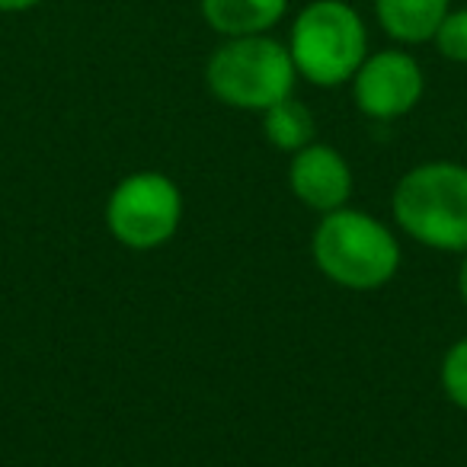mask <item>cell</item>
I'll return each mask as SVG.
<instances>
[{"instance_id": "6da1fadb", "label": "cell", "mask_w": 467, "mask_h": 467, "mask_svg": "<svg viewBox=\"0 0 467 467\" xmlns=\"http://www.w3.org/2000/svg\"><path fill=\"white\" fill-rule=\"evenodd\" d=\"M390 212L420 247L467 254V167L458 161H426L407 170L390 195Z\"/></svg>"}, {"instance_id": "7a4b0ae2", "label": "cell", "mask_w": 467, "mask_h": 467, "mask_svg": "<svg viewBox=\"0 0 467 467\" xmlns=\"http://www.w3.org/2000/svg\"><path fill=\"white\" fill-rule=\"evenodd\" d=\"M311 254L320 273L349 292H375L400 269V244L394 231L375 214L349 205L320 214Z\"/></svg>"}, {"instance_id": "3957f363", "label": "cell", "mask_w": 467, "mask_h": 467, "mask_svg": "<svg viewBox=\"0 0 467 467\" xmlns=\"http://www.w3.org/2000/svg\"><path fill=\"white\" fill-rule=\"evenodd\" d=\"M205 84L212 97L231 109L266 112L279 99L295 97L298 71L285 42L269 33L234 36L208 55Z\"/></svg>"}, {"instance_id": "277c9868", "label": "cell", "mask_w": 467, "mask_h": 467, "mask_svg": "<svg viewBox=\"0 0 467 467\" xmlns=\"http://www.w3.org/2000/svg\"><path fill=\"white\" fill-rule=\"evenodd\" d=\"M285 46L298 78L314 87H339L368 58V29L346 0H311L295 16Z\"/></svg>"}, {"instance_id": "5b68a950", "label": "cell", "mask_w": 467, "mask_h": 467, "mask_svg": "<svg viewBox=\"0 0 467 467\" xmlns=\"http://www.w3.org/2000/svg\"><path fill=\"white\" fill-rule=\"evenodd\" d=\"M182 224V192L170 176L138 170L116 182L106 202V227L122 247L148 254L176 237Z\"/></svg>"}, {"instance_id": "8992f818", "label": "cell", "mask_w": 467, "mask_h": 467, "mask_svg": "<svg viewBox=\"0 0 467 467\" xmlns=\"http://www.w3.org/2000/svg\"><path fill=\"white\" fill-rule=\"evenodd\" d=\"M352 84V99L358 112L375 122H394L407 112L416 109L426 90V74L420 61L403 48H384V52H368L362 67L356 71Z\"/></svg>"}, {"instance_id": "52a82bcc", "label": "cell", "mask_w": 467, "mask_h": 467, "mask_svg": "<svg viewBox=\"0 0 467 467\" xmlns=\"http://www.w3.org/2000/svg\"><path fill=\"white\" fill-rule=\"evenodd\" d=\"M288 186L295 199L311 212H337L352 195V170L346 157L330 144H307L288 163Z\"/></svg>"}, {"instance_id": "ba28073f", "label": "cell", "mask_w": 467, "mask_h": 467, "mask_svg": "<svg viewBox=\"0 0 467 467\" xmlns=\"http://www.w3.org/2000/svg\"><path fill=\"white\" fill-rule=\"evenodd\" d=\"M202 20L224 39L273 33L288 10V0H199Z\"/></svg>"}, {"instance_id": "9c48e42d", "label": "cell", "mask_w": 467, "mask_h": 467, "mask_svg": "<svg viewBox=\"0 0 467 467\" xmlns=\"http://www.w3.org/2000/svg\"><path fill=\"white\" fill-rule=\"evenodd\" d=\"M451 0H375V20L397 46L432 42Z\"/></svg>"}, {"instance_id": "30bf717a", "label": "cell", "mask_w": 467, "mask_h": 467, "mask_svg": "<svg viewBox=\"0 0 467 467\" xmlns=\"http://www.w3.org/2000/svg\"><path fill=\"white\" fill-rule=\"evenodd\" d=\"M263 131H266V141L273 144L275 150L298 154L301 148L314 144V138H317V122H314L311 109H307L301 99L285 97L263 112Z\"/></svg>"}, {"instance_id": "8fae6325", "label": "cell", "mask_w": 467, "mask_h": 467, "mask_svg": "<svg viewBox=\"0 0 467 467\" xmlns=\"http://www.w3.org/2000/svg\"><path fill=\"white\" fill-rule=\"evenodd\" d=\"M439 381H441V390L448 394V400H451L454 407L467 410V337L451 343L445 356H441Z\"/></svg>"}, {"instance_id": "7c38bea8", "label": "cell", "mask_w": 467, "mask_h": 467, "mask_svg": "<svg viewBox=\"0 0 467 467\" xmlns=\"http://www.w3.org/2000/svg\"><path fill=\"white\" fill-rule=\"evenodd\" d=\"M432 46L439 48L441 58L454 61V65H467V7L448 10L441 26L435 29Z\"/></svg>"}, {"instance_id": "4fadbf2b", "label": "cell", "mask_w": 467, "mask_h": 467, "mask_svg": "<svg viewBox=\"0 0 467 467\" xmlns=\"http://www.w3.org/2000/svg\"><path fill=\"white\" fill-rule=\"evenodd\" d=\"M42 0H0V14H26V10H36Z\"/></svg>"}, {"instance_id": "5bb4252c", "label": "cell", "mask_w": 467, "mask_h": 467, "mask_svg": "<svg viewBox=\"0 0 467 467\" xmlns=\"http://www.w3.org/2000/svg\"><path fill=\"white\" fill-rule=\"evenodd\" d=\"M461 256H464V260H461V269H458V295L467 307V254H461Z\"/></svg>"}]
</instances>
